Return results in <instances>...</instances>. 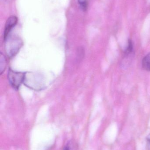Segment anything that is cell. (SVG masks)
Wrapping results in <instances>:
<instances>
[{"instance_id": "cell-6", "label": "cell", "mask_w": 150, "mask_h": 150, "mask_svg": "<svg viewBox=\"0 0 150 150\" xmlns=\"http://www.w3.org/2000/svg\"><path fill=\"white\" fill-rule=\"evenodd\" d=\"M78 145L74 140H70L64 146L63 150H77Z\"/></svg>"}, {"instance_id": "cell-2", "label": "cell", "mask_w": 150, "mask_h": 150, "mask_svg": "<svg viewBox=\"0 0 150 150\" xmlns=\"http://www.w3.org/2000/svg\"><path fill=\"white\" fill-rule=\"evenodd\" d=\"M5 41V52L10 58L17 54L22 46V41L18 37L9 36Z\"/></svg>"}, {"instance_id": "cell-4", "label": "cell", "mask_w": 150, "mask_h": 150, "mask_svg": "<svg viewBox=\"0 0 150 150\" xmlns=\"http://www.w3.org/2000/svg\"><path fill=\"white\" fill-rule=\"evenodd\" d=\"M18 22V18L15 16H10L6 21L4 32V39L5 40L10 35V33Z\"/></svg>"}, {"instance_id": "cell-10", "label": "cell", "mask_w": 150, "mask_h": 150, "mask_svg": "<svg viewBox=\"0 0 150 150\" xmlns=\"http://www.w3.org/2000/svg\"><path fill=\"white\" fill-rule=\"evenodd\" d=\"M146 149L147 150H150V134L146 137Z\"/></svg>"}, {"instance_id": "cell-8", "label": "cell", "mask_w": 150, "mask_h": 150, "mask_svg": "<svg viewBox=\"0 0 150 150\" xmlns=\"http://www.w3.org/2000/svg\"><path fill=\"white\" fill-rule=\"evenodd\" d=\"M1 63H0V68H1V74L5 70L6 67V60L5 56L2 53H1Z\"/></svg>"}, {"instance_id": "cell-7", "label": "cell", "mask_w": 150, "mask_h": 150, "mask_svg": "<svg viewBox=\"0 0 150 150\" xmlns=\"http://www.w3.org/2000/svg\"><path fill=\"white\" fill-rule=\"evenodd\" d=\"M134 44L131 40H129L127 47L125 52V56H128L133 53L134 51Z\"/></svg>"}, {"instance_id": "cell-3", "label": "cell", "mask_w": 150, "mask_h": 150, "mask_svg": "<svg viewBox=\"0 0 150 150\" xmlns=\"http://www.w3.org/2000/svg\"><path fill=\"white\" fill-rule=\"evenodd\" d=\"M26 73L16 72L10 69L8 71V77L11 86L15 90H18L24 83Z\"/></svg>"}, {"instance_id": "cell-1", "label": "cell", "mask_w": 150, "mask_h": 150, "mask_svg": "<svg viewBox=\"0 0 150 150\" xmlns=\"http://www.w3.org/2000/svg\"><path fill=\"white\" fill-rule=\"evenodd\" d=\"M24 83L31 89L36 91L42 90L45 85L43 76L33 72L26 73Z\"/></svg>"}, {"instance_id": "cell-5", "label": "cell", "mask_w": 150, "mask_h": 150, "mask_svg": "<svg viewBox=\"0 0 150 150\" xmlns=\"http://www.w3.org/2000/svg\"><path fill=\"white\" fill-rule=\"evenodd\" d=\"M142 67L144 70L150 72V53L147 54L143 59Z\"/></svg>"}, {"instance_id": "cell-9", "label": "cell", "mask_w": 150, "mask_h": 150, "mask_svg": "<svg viewBox=\"0 0 150 150\" xmlns=\"http://www.w3.org/2000/svg\"><path fill=\"white\" fill-rule=\"evenodd\" d=\"M80 7L83 10H86L88 5V0H77Z\"/></svg>"}]
</instances>
